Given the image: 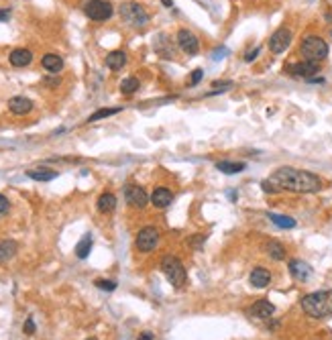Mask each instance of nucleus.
<instances>
[{
  "label": "nucleus",
  "instance_id": "obj_4",
  "mask_svg": "<svg viewBox=\"0 0 332 340\" xmlns=\"http://www.w3.org/2000/svg\"><path fill=\"white\" fill-rule=\"evenodd\" d=\"M328 51H330L328 43L318 35L306 37L299 45V53L304 55V59L306 61H316V64H320V61H324L328 57Z\"/></svg>",
  "mask_w": 332,
  "mask_h": 340
},
{
  "label": "nucleus",
  "instance_id": "obj_3",
  "mask_svg": "<svg viewBox=\"0 0 332 340\" xmlns=\"http://www.w3.org/2000/svg\"><path fill=\"white\" fill-rule=\"evenodd\" d=\"M161 271H163V275L167 277V281H169L173 287H184L186 281H188V273H186L184 263L179 261L177 257H173V255L163 257V261H161Z\"/></svg>",
  "mask_w": 332,
  "mask_h": 340
},
{
  "label": "nucleus",
  "instance_id": "obj_13",
  "mask_svg": "<svg viewBox=\"0 0 332 340\" xmlns=\"http://www.w3.org/2000/svg\"><path fill=\"white\" fill-rule=\"evenodd\" d=\"M289 273H291L293 279L306 281L308 277L312 275V267H310L308 263H304L301 259H293V261H289Z\"/></svg>",
  "mask_w": 332,
  "mask_h": 340
},
{
  "label": "nucleus",
  "instance_id": "obj_28",
  "mask_svg": "<svg viewBox=\"0 0 332 340\" xmlns=\"http://www.w3.org/2000/svg\"><path fill=\"white\" fill-rule=\"evenodd\" d=\"M120 110V106H116V108H100V110H96L92 116L88 118V122H96V120H100V118H106V116H112V114H118Z\"/></svg>",
  "mask_w": 332,
  "mask_h": 340
},
{
  "label": "nucleus",
  "instance_id": "obj_32",
  "mask_svg": "<svg viewBox=\"0 0 332 340\" xmlns=\"http://www.w3.org/2000/svg\"><path fill=\"white\" fill-rule=\"evenodd\" d=\"M261 188H263V192H267V194H275V192H279V190L275 188V185H273V183H269L267 179L261 183Z\"/></svg>",
  "mask_w": 332,
  "mask_h": 340
},
{
  "label": "nucleus",
  "instance_id": "obj_6",
  "mask_svg": "<svg viewBox=\"0 0 332 340\" xmlns=\"http://www.w3.org/2000/svg\"><path fill=\"white\" fill-rule=\"evenodd\" d=\"M84 13L92 21H108L112 17L114 9H112L110 3H106V0H88V3L84 5Z\"/></svg>",
  "mask_w": 332,
  "mask_h": 340
},
{
  "label": "nucleus",
  "instance_id": "obj_39",
  "mask_svg": "<svg viewBox=\"0 0 332 340\" xmlns=\"http://www.w3.org/2000/svg\"><path fill=\"white\" fill-rule=\"evenodd\" d=\"M88 340H96V338H88Z\"/></svg>",
  "mask_w": 332,
  "mask_h": 340
},
{
  "label": "nucleus",
  "instance_id": "obj_38",
  "mask_svg": "<svg viewBox=\"0 0 332 340\" xmlns=\"http://www.w3.org/2000/svg\"><path fill=\"white\" fill-rule=\"evenodd\" d=\"M161 3H163V7H173L171 0H161Z\"/></svg>",
  "mask_w": 332,
  "mask_h": 340
},
{
  "label": "nucleus",
  "instance_id": "obj_22",
  "mask_svg": "<svg viewBox=\"0 0 332 340\" xmlns=\"http://www.w3.org/2000/svg\"><path fill=\"white\" fill-rule=\"evenodd\" d=\"M27 175L31 179H35V181H51V179L57 177V171L47 169V167H37V169H29Z\"/></svg>",
  "mask_w": 332,
  "mask_h": 340
},
{
  "label": "nucleus",
  "instance_id": "obj_1",
  "mask_svg": "<svg viewBox=\"0 0 332 340\" xmlns=\"http://www.w3.org/2000/svg\"><path fill=\"white\" fill-rule=\"evenodd\" d=\"M267 181L273 183L277 190H287L295 194H314L322 190V179L316 173L295 167H279L271 173Z\"/></svg>",
  "mask_w": 332,
  "mask_h": 340
},
{
  "label": "nucleus",
  "instance_id": "obj_9",
  "mask_svg": "<svg viewBox=\"0 0 332 340\" xmlns=\"http://www.w3.org/2000/svg\"><path fill=\"white\" fill-rule=\"evenodd\" d=\"M318 72H320V64H316V61H306V59L285 68V74H289L293 78H306V80H312Z\"/></svg>",
  "mask_w": 332,
  "mask_h": 340
},
{
  "label": "nucleus",
  "instance_id": "obj_14",
  "mask_svg": "<svg viewBox=\"0 0 332 340\" xmlns=\"http://www.w3.org/2000/svg\"><path fill=\"white\" fill-rule=\"evenodd\" d=\"M173 200V194L169 188H163V185H159V188L153 190V194H151V204H153L155 208H167Z\"/></svg>",
  "mask_w": 332,
  "mask_h": 340
},
{
  "label": "nucleus",
  "instance_id": "obj_21",
  "mask_svg": "<svg viewBox=\"0 0 332 340\" xmlns=\"http://www.w3.org/2000/svg\"><path fill=\"white\" fill-rule=\"evenodd\" d=\"M17 242L15 240H0V263H7L17 255Z\"/></svg>",
  "mask_w": 332,
  "mask_h": 340
},
{
  "label": "nucleus",
  "instance_id": "obj_24",
  "mask_svg": "<svg viewBox=\"0 0 332 340\" xmlns=\"http://www.w3.org/2000/svg\"><path fill=\"white\" fill-rule=\"evenodd\" d=\"M267 218L273 222L275 226H279V228H293V226H295V220L291 218V216H283V214H273V212H269Z\"/></svg>",
  "mask_w": 332,
  "mask_h": 340
},
{
  "label": "nucleus",
  "instance_id": "obj_36",
  "mask_svg": "<svg viewBox=\"0 0 332 340\" xmlns=\"http://www.w3.org/2000/svg\"><path fill=\"white\" fill-rule=\"evenodd\" d=\"M9 17H11V11H9V9L0 11V21H9Z\"/></svg>",
  "mask_w": 332,
  "mask_h": 340
},
{
  "label": "nucleus",
  "instance_id": "obj_19",
  "mask_svg": "<svg viewBox=\"0 0 332 340\" xmlns=\"http://www.w3.org/2000/svg\"><path fill=\"white\" fill-rule=\"evenodd\" d=\"M125 64H127V53H125V51H110V53L106 55V66H108L112 72L123 70Z\"/></svg>",
  "mask_w": 332,
  "mask_h": 340
},
{
  "label": "nucleus",
  "instance_id": "obj_31",
  "mask_svg": "<svg viewBox=\"0 0 332 340\" xmlns=\"http://www.w3.org/2000/svg\"><path fill=\"white\" fill-rule=\"evenodd\" d=\"M23 330H25V334H35V322H33V318H27V322H25V326H23Z\"/></svg>",
  "mask_w": 332,
  "mask_h": 340
},
{
  "label": "nucleus",
  "instance_id": "obj_34",
  "mask_svg": "<svg viewBox=\"0 0 332 340\" xmlns=\"http://www.w3.org/2000/svg\"><path fill=\"white\" fill-rule=\"evenodd\" d=\"M222 55H228V49L226 47H218L214 51V59H222Z\"/></svg>",
  "mask_w": 332,
  "mask_h": 340
},
{
  "label": "nucleus",
  "instance_id": "obj_18",
  "mask_svg": "<svg viewBox=\"0 0 332 340\" xmlns=\"http://www.w3.org/2000/svg\"><path fill=\"white\" fill-rule=\"evenodd\" d=\"M41 66H43L47 72L57 74V72L64 70V59L59 57V55H55V53H47V55L41 57Z\"/></svg>",
  "mask_w": 332,
  "mask_h": 340
},
{
  "label": "nucleus",
  "instance_id": "obj_16",
  "mask_svg": "<svg viewBox=\"0 0 332 340\" xmlns=\"http://www.w3.org/2000/svg\"><path fill=\"white\" fill-rule=\"evenodd\" d=\"M9 61H11V66H15V68H27L33 61V53L29 49H23V47L13 49L11 55H9Z\"/></svg>",
  "mask_w": 332,
  "mask_h": 340
},
{
  "label": "nucleus",
  "instance_id": "obj_12",
  "mask_svg": "<svg viewBox=\"0 0 332 340\" xmlns=\"http://www.w3.org/2000/svg\"><path fill=\"white\" fill-rule=\"evenodd\" d=\"M273 312H275V305L267 299H259L249 307V316L257 318V320H267V318L273 316Z\"/></svg>",
  "mask_w": 332,
  "mask_h": 340
},
{
  "label": "nucleus",
  "instance_id": "obj_5",
  "mask_svg": "<svg viewBox=\"0 0 332 340\" xmlns=\"http://www.w3.org/2000/svg\"><path fill=\"white\" fill-rule=\"evenodd\" d=\"M120 17H123V21L127 25H131L135 29H141L149 23V15L139 3H125L120 7Z\"/></svg>",
  "mask_w": 332,
  "mask_h": 340
},
{
  "label": "nucleus",
  "instance_id": "obj_7",
  "mask_svg": "<svg viewBox=\"0 0 332 340\" xmlns=\"http://www.w3.org/2000/svg\"><path fill=\"white\" fill-rule=\"evenodd\" d=\"M159 242V230L155 226H145L137 232V249L141 253H151Z\"/></svg>",
  "mask_w": 332,
  "mask_h": 340
},
{
  "label": "nucleus",
  "instance_id": "obj_20",
  "mask_svg": "<svg viewBox=\"0 0 332 340\" xmlns=\"http://www.w3.org/2000/svg\"><path fill=\"white\" fill-rule=\"evenodd\" d=\"M265 251L273 261H283L285 259V246L281 242H277V240H269L265 244Z\"/></svg>",
  "mask_w": 332,
  "mask_h": 340
},
{
  "label": "nucleus",
  "instance_id": "obj_25",
  "mask_svg": "<svg viewBox=\"0 0 332 340\" xmlns=\"http://www.w3.org/2000/svg\"><path fill=\"white\" fill-rule=\"evenodd\" d=\"M116 208V196L114 194H102L100 198H98V210L102 212V214H110L112 210Z\"/></svg>",
  "mask_w": 332,
  "mask_h": 340
},
{
  "label": "nucleus",
  "instance_id": "obj_29",
  "mask_svg": "<svg viewBox=\"0 0 332 340\" xmlns=\"http://www.w3.org/2000/svg\"><path fill=\"white\" fill-rule=\"evenodd\" d=\"M96 287H98V289H104V291H114V289H116V283H114V281H108V279H96Z\"/></svg>",
  "mask_w": 332,
  "mask_h": 340
},
{
  "label": "nucleus",
  "instance_id": "obj_37",
  "mask_svg": "<svg viewBox=\"0 0 332 340\" xmlns=\"http://www.w3.org/2000/svg\"><path fill=\"white\" fill-rule=\"evenodd\" d=\"M139 340H153V334H151V332H143L139 336Z\"/></svg>",
  "mask_w": 332,
  "mask_h": 340
},
{
  "label": "nucleus",
  "instance_id": "obj_8",
  "mask_svg": "<svg viewBox=\"0 0 332 340\" xmlns=\"http://www.w3.org/2000/svg\"><path fill=\"white\" fill-rule=\"evenodd\" d=\"M291 39H293V35H291V31H289L287 27L277 29L275 33L269 37V51H271V53H275V55L283 53V51L291 45Z\"/></svg>",
  "mask_w": 332,
  "mask_h": 340
},
{
  "label": "nucleus",
  "instance_id": "obj_33",
  "mask_svg": "<svg viewBox=\"0 0 332 340\" xmlns=\"http://www.w3.org/2000/svg\"><path fill=\"white\" fill-rule=\"evenodd\" d=\"M202 74H204L202 70H194V72H192V80H190V86H196V84H198V82L202 80Z\"/></svg>",
  "mask_w": 332,
  "mask_h": 340
},
{
  "label": "nucleus",
  "instance_id": "obj_35",
  "mask_svg": "<svg viewBox=\"0 0 332 340\" xmlns=\"http://www.w3.org/2000/svg\"><path fill=\"white\" fill-rule=\"evenodd\" d=\"M259 51H261L259 47H257V49H253V51H249V53L245 55V61H253V59H255L257 55H259Z\"/></svg>",
  "mask_w": 332,
  "mask_h": 340
},
{
  "label": "nucleus",
  "instance_id": "obj_17",
  "mask_svg": "<svg viewBox=\"0 0 332 340\" xmlns=\"http://www.w3.org/2000/svg\"><path fill=\"white\" fill-rule=\"evenodd\" d=\"M249 281H251L253 287H259V289H261V287H267L269 281H271V273H269L265 267H255V269L251 271Z\"/></svg>",
  "mask_w": 332,
  "mask_h": 340
},
{
  "label": "nucleus",
  "instance_id": "obj_15",
  "mask_svg": "<svg viewBox=\"0 0 332 340\" xmlns=\"http://www.w3.org/2000/svg\"><path fill=\"white\" fill-rule=\"evenodd\" d=\"M9 110L13 114H19V116L29 114V112L33 110V100H29L25 96H15V98L9 100Z\"/></svg>",
  "mask_w": 332,
  "mask_h": 340
},
{
  "label": "nucleus",
  "instance_id": "obj_30",
  "mask_svg": "<svg viewBox=\"0 0 332 340\" xmlns=\"http://www.w3.org/2000/svg\"><path fill=\"white\" fill-rule=\"evenodd\" d=\"M9 208H11V202L7 200V196L0 194V216H5L9 212Z\"/></svg>",
  "mask_w": 332,
  "mask_h": 340
},
{
  "label": "nucleus",
  "instance_id": "obj_2",
  "mask_svg": "<svg viewBox=\"0 0 332 340\" xmlns=\"http://www.w3.org/2000/svg\"><path fill=\"white\" fill-rule=\"evenodd\" d=\"M301 310H304L310 318L322 320L332 316V289L326 291H314L301 297Z\"/></svg>",
  "mask_w": 332,
  "mask_h": 340
},
{
  "label": "nucleus",
  "instance_id": "obj_10",
  "mask_svg": "<svg viewBox=\"0 0 332 340\" xmlns=\"http://www.w3.org/2000/svg\"><path fill=\"white\" fill-rule=\"evenodd\" d=\"M177 45L182 49L186 55H196L200 51V41L198 37L192 33L188 29H179L177 31Z\"/></svg>",
  "mask_w": 332,
  "mask_h": 340
},
{
  "label": "nucleus",
  "instance_id": "obj_11",
  "mask_svg": "<svg viewBox=\"0 0 332 340\" xmlns=\"http://www.w3.org/2000/svg\"><path fill=\"white\" fill-rule=\"evenodd\" d=\"M125 200L133 208H145L147 202H149L145 190L141 188V185H135V183H129L127 188H125Z\"/></svg>",
  "mask_w": 332,
  "mask_h": 340
},
{
  "label": "nucleus",
  "instance_id": "obj_23",
  "mask_svg": "<svg viewBox=\"0 0 332 340\" xmlns=\"http://www.w3.org/2000/svg\"><path fill=\"white\" fill-rule=\"evenodd\" d=\"M245 163H238V161H218L216 163V169L218 171H222V173H226V175H234V173H240V171H245Z\"/></svg>",
  "mask_w": 332,
  "mask_h": 340
},
{
  "label": "nucleus",
  "instance_id": "obj_26",
  "mask_svg": "<svg viewBox=\"0 0 332 340\" xmlns=\"http://www.w3.org/2000/svg\"><path fill=\"white\" fill-rule=\"evenodd\" d=\"M90 251H92V236L84 234L82 240L76 244V257H78V259H86V257L90 255Z\"/></svg>",
  "mask_w": 332,
  "mask_h": 340
},
{
  "label": "nucleus",
  "instance_id": "obj_27",
  "mask_svg": "<svg viewBox=\"0 0 332 340\" xmlns=\"http://www.w3.org/2000/svg\"><path fill=\"white\" fill-rule=\"evenodd\" d=\"M139 80L137 78H125L123 82H120V92H123V94H135V92L139 90Z\"/></svg>",
  "mask_w": 332,
  "mask_h": 340
}]
</instances>
